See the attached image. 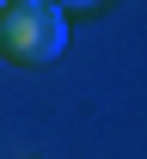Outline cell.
<instances>
[{"instance_id":"3","label":"cell","mask_w":147,"mask_h":159,"mask_svg":"<svg viewBox=\"0 0 147 159\" xmlns=\"http://www.w3.org/2000/svg\"><path fill=\"white\" fill-rule=\"evenodd\" d=\"M6 6H12V0H0V12H6Z\"/></svg>"},{"instance_id":"1","label":"cell","mask_w":147,"mask_h":159,"mask_svg":"<svg viewBox=\"0 0 147 159\" xmlns=\"http://www.w3.org/2000/svg\"><path fill=\"white\" fill-rule=\"evenodd\" d=\"M67 49V19L49 0H12L0 12V61L12 67H49Z\"/></svg>"},{"instance_id":"2","label":"cell","mask_w":147,"mask_h":159,"mask_svg":"<svg viewBox=\"0 0 147 159\" xmlns=\"http://www.w3.org/2000/svg\"><path fill=\"white\" fill-rule=\"evenodd\" d=\"M49 6H55V12H62V19H67V12H98L104 0H49Z\"/></svg>"}]
</instances>
